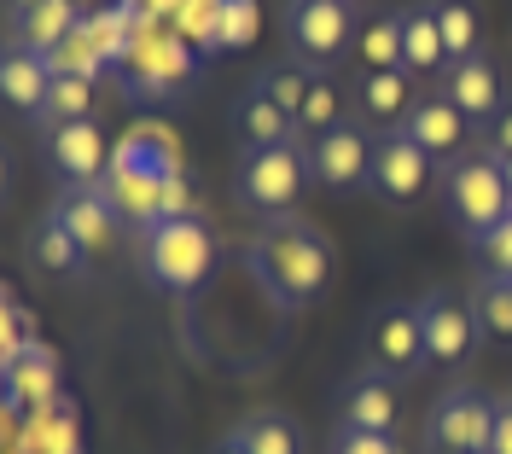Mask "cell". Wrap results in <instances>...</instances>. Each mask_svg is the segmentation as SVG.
Returning <instances> with one entry per match:
<instances>
[{
  "instance_id": "34",
  "label": "cell",
  "mask_w": 512,
  "mask_h": 454,
  "mask_svg": "<svg viewBox=\"0 0 512 454\" xmlns=\"http://www.w3.org/2000/svg\"><path fill=\"white\" fill-rule=\"evenodd\" d=\"M210 454H245V449H239V437L227 431V437H222V443H216V449H210Z\"/></svg>"
},
{
  "instance_id": "8",
  "label": "cell",
  "mask_w": 512,
  "mask_h": 454,
  "mask_svg": "<svg viewBox=\"0 0 512 454\" xmlns=\"http://www.w3.org/2000/svg\"><path fill=\"white\" fill-rule=\"evenodd\" d=\"M419 303V332H425V361L431 367H466L472 350L483 344L478 315H472V297L448 292V286H431Z\"/></svg>"
},
{
  "instance_id": "29",
  "label": "cell",
  "mask_w": 512,
  "mask_h": 454,
  "mask_svg": "<svg viewBox=\"0 0 512 454\" xmlns=\"http://www.w3.org/2000/svg\"><path fill=\"white\" fill-rule=\"evenodd\" d=\"M478 257H483V274L512 280V216L501 227H489V233L478 239Z\"/></svg>"
},
{
  "instance_id": "33",
  "label": "cell",
  "mask_w": 512,
  "mask_h": 454,
  "mask_svg": "<svg viewBox=\"0 0 512 454\" xmlns=\"http://www.w3.org/2000/svg\"><path fill=\"white\" fill-rule=\"evenodd\" d=\"M12 193V152H6V140H0V204Z\"/></svg>"
},
{
  "instance_id": "35",
  "label": "cell",
  "mask_w": 512,
  "mask_h": 454,
  "mask_svg": "<svg viewBox=\"0 0 512 454\" xmlns=\"http://www.w3.org/2000/svg\"><path fill=\"white\" fill-rule=\"evenodd\" d=\"M0 53H6V47H0Z\"/></svg>"
},
{
  "instance_id": "21",
  "label": "cell",
  "mask_w": 512,
  "mask_h": 454,
  "mask_svg": "<svg viewBox=\"0 0 512 454\" xmlns=\"http://www.w3.org/2000/svg\"><path fill=\"white\" fill-rule=\"evenodd\" d=\"M233 437H239L245 454H309L303 425L291 420L286 408H251L245 420L233 425Z\"/></svg>"
},
{
  "instance_id": "9",
  "label": "cell",
  "mask_w": 512,
  "mask_h": 454,
  "mask_svg": "<svg viewBox=\"0 0 512 454\" xmlns=\"http://www.w3.org/2000/svg\"><path fill=\"white\" fill-rule=\"evenodd\" d=\"M367 367L384 379H419L425 361V332H419V303H390L367 326Z\"/></svg>"
},
{
  "instance_id": "6",
  "label": "cell",
  "mask_w": 512,
  "mask_h": 454,
  "mask_svg": "<svg viewBox=\"0 0 512 454\" xmlns=\"http://www.w3.org/2000/svg\"><path fill=\"white\" fill-rule=\"evenodd\" d=\"M489 437H495V396L478 385H448L425 414L431 454H489Z\"/></svg>"
},
{
  "instance_id": "22",
  "label": "cell",
  "mask_w": 512,
  "mask_h": 454,
  "mask_svg": "<svg viewBox=\"0 0 512 454\" xmlns=\"http://www.w3.org/2000/svg\"><path fill=\"white\" fill-rule=\"evenodd\" d=\"M350 99L355 94H344V82L332 70H309V88H303V105H297V129L320 134V129L350 123Z\"/></svg>"
},
{
  "instance_id": "7",
  "label": "cell",
  "mask_w": 512,
  "mask_h": 454,
  "mask_svg": "<svg viewBox=\"0 0 512 454\" xmlns=\"http://www.w3.org/2000/svg\"><path fill=\"white\" fill-rule=\"evenodd\" d=\"M303 163H309V187L320 193H355L367 187V163H373V134L361 123H338V129L303 134Z\"/></svg>"
},
{
  "instance_id": "28",
  "label": "cell",
  "mask_w": 512,
  "mask_h": 454,
  "mask_svg": "<svg viewBox=\"0 0 512 454\" xmlns=\"http://www.w3.org/2000/svg\"><path fill=\"white\" fill-rule=\"evenodd\" d=\"M326 454H402L396 437H384V431H355V425H338L332 431V443Z\"/></svg>"
},
{
  "instance_id": "13",
  "label": "cell",
  "mask_w": 512,
  "mask_h": 454,
  "mask_svg": "<svg viewBox=\"0 0 512 454\" xmlns=\"http://www.w3.org/2000/svg\"><path fill=\"white\" fill-rule=\"evenodd\" d=\"M82 24H88V18H82L76 0H18V6H12V41L30 47V53H41V59H53Z\"/></svg>"
},
{
  "instance_id": "3",
  "label": "cell",
  "mask_w": 512,
  "mask_h": 454,
  "mask_svg": "<svg viewBox=\"0 0 512 454\" xmlns=\"http://www.w3.org/2000/svg\"><path fill=\"white\" fill-rule=\"evenodd\" d=\"M309 193V163H303V140H286V146H245L239 152V169H233V198L239 210L256 216V222H274V216H291Z\"/></svg>"
},
{
  "instance_id": "24",
  "label": "cell",
  "mask_w": 512,
  "mask_h": 454,
  "mask_svg": "<svg viewBox=\"0 0 512 454\" xmlns=\"http://www.w3.org/2000/svg\"><path fill=\"white\" fill-rule=\"evenodd\" d=\"M76 117H94V76H76V70H53V88L41 99V129L53 123H76Z\"/></svg>"
},
{
  "instance_id": "17",
  "label": "cell",
  "mask_w": 512,
  "mask_h": 454,
  "mask_svg": "<svg viewBox=\"0 0 512 454\" xmlns=\"http://www.w3.org/2000/svg\"><path fill=\"white\" fill-rule=\"evenodd\" d=\"M408 70H367L361 82H355V123L367 134H390L408 123Z\"/></svg>"
},
{
  "instance_id": "2",
  "label": "cell",
  "mask_w": 512,
  "mask_h": 454,
  "mask_svg": "<svg viewBox=\"0 0 512 454\" xmlns=\"http://www.w3.org/2000/svg\"><path fill=\"white\" fill-rule=\"evenodd\" d=\"M140 274L163 297L204 292L210 274H216V233L198 216H187V210L158 216L152 227H140Z\"/></svg>"
},
{
  "instance_id": "26",
  "label": "cell",
  "mask_w": 512,
  "mask_h": 454,
  "mask_svg": "<svg viewBox=\"0 0 512 454\" xmlns=\"http://www.w3.org/2000/svg\"><path fill=\"white\" fill-rule=\"evenodd\" d=\"M472 315H478V332H483V338H512V280L483 274L478 297H472Z\"/></svg>"
},
{
  "instance_id": "14",
  "label": "cell",
  "mask_w": 512,
  "mask_h": 454,
  "mask_svg": "<svg viewBox=\"0 0 512 454\" xmlns=\"http://www.w3.org/2000/svg\"><path fill=\"white\" fill-rule=\"evenodd\" d=\"M408 140L414 146H425L437 163H448V158H460V146H466V134H472V123L460 117V105L437 88V94H419L414 105H408Z\"/></svg>"
},
{
  "instance_id": "31",
  "label": "cell",
  "mask_w": 512,
  "mask_h": 454,
  "mask_svg": "<svg viewBox=\"0 0 512 454\" xmlns=\"http://www.w3.org/2000/svg\"><path fill=\"white\" fill-rule=\"evenodd\" d=\"M489 158H512V105L489 123Z\"/></svg>"
},
{
  "instance_id": "18",
  "label": "cell",
  "mask_w": 512,
  "mask_h": 454,
  "mask_svg": "<svg viewBox=\"0 0 512 454\" xmlns=\"http://www.w3.org/2000/svg\"><path fill=\"white\" fill-rule=\"evenodd\" d=\"M53 88V59H41L30 47H6L0 53V105L18 111V117H41V99Z\"/></svg>"
},
{
  "instance_id": "20",
  "label": "cell",
  "mask_w": 512,
  "mask_h": 454,
  "mask_svg": "<svg viewBox=\"0 0 512 454\" xmlns=\"http://www.w3.org/2000/svg\"><path fill=\"white\" fill-rule=\"evenodd\" d=\"M402 65H408V76H443L448 70V47L437 18H431V0L402 6Z\"/></svg>"
},
{
  "instance_id": "27",
  "label": "cell",
  "mask_w": 512,
  "mask_h": 454,
  "mask_svg": "<svg viewBox=\"0 0 512 454\" xmlns=\"http://www.w3.org/2000/svg\"><path fill=\"white\" fill-rule=\"evenodd\" d=\"M35 262H41L47 274H70V268L82 262V245H76V239H70L53 216H47V222L35 227Z\"/></svg>"
},
{
  "instance_id": "1",
  "label": "cell",
  "mask_w": 512,
  "mask_h": 454,
  "mask_svg": "<svg viewBox=\"0 0 512 454\" xmlns=\"http://www.w3.org/2000/svg\"><path fill=\"white\" fill-rule=\"evenodd\" d=\"M245 268H251L256 292L268 297L274 309H309L326 286H332V268L338 251L326 239V227H315L309 216H274V222H256V233L245 239Z\"/></svg>"
},
{
  "instance_id": "5",
  "label": "cell",
  "mask_w": 512,
  "mask_h": 454,
  "mask_svg": "<svg viewBox=\"0 0 512 454\" xmlns=\"http://www.w3.org/2000/svg\"><path fill=\"white\" fill-rule=\"evenodd\" d=\"M350 0H286V53L303 70H332L355 47Z\"/></svg>"
},
{
  "instance_id": "12",
  "label": "cell",
  "mask_w": 512,
  "mask_h": 454,
  "mask_svg": "<svg viewBox=\"0 0 512 454\" xmlns=\"http://www.w3.org/2000/svg\"><path fill=\"white\" fill-rule=\"evenodd\" d=\"M53 222L82 245V257H94V251H105V245L117 239L123 216H117V204L105 198V187H64V198L53 204Z\"/></svg>"
},
{
  "instance_id": "10",
  "label": "cell",
  "mask_w": 512,
  "mask_h": 454,
  "mask_svg": "<svg viewBox=\"0 0 512 454\" xmlns=\"http://www.w3.org/2000/svg\"><path fill=\"white\" fill-rule=\"evenodd\" d=\"M437 175V158L408 140V129H390V134H373V163H367V187L390 204H414Z\"/></svg>"
},
{
  "instance_id": "25",
  "label": "cell",
  "mask_w": 512,
  "mask_h": 454,
  "mask_svg": "<svg viewBox=\"0 0 512 454\" xmlns=\"http://www.w3.org/2000/svg\"><path fill=\"white\" fill-rule=\"evenodd\" d=\"M355 53H361L367 70H408L402 65V12H384V18H373V24H361Z\"/></svg>"
},
{
  "instance_id": "16",
  "label": "cell",
  "mask_w": 512,
  "mask_h": 454,
  "mask_svg": "<svg viewBox=\"0 0 512 454\" xmlns=\"http://www.w3.org/2000/svg\"><path fill=\"white\" fill-rule=\"evenodd\" d=\"M443 94L460 105V117L478 129V123H495L507 105H501V76H495V65L483 59V53H472V59H454V65L443 70Z\"/></svg>"
},
{
  "instance_id": "19",
  "label": "cell",
  "mask_w": 512,
  "mask_h": 454,
  "mask_svg": "<svg viewBox=\"0 0 512 454\" xmlns=\"http://www.w3.org/2000/svg\"><path fill=\"white\" fill-rule=\"evenodd\" d=\"M297 134H303L297 117H291L262 82H251L245 99H239V146H286V140H297Z\"/></svg>"
},
{
  "instance_id": "32",
  "label": "cell",
  "mask_w": 512,
  "mask_h": 454,
  "mask_svg": "<svg viewBox=\"0 0 512 454\" xmlns=\"http://www.w3.org/2000/svg\"><path fill=\"white\" fill-rule=\"evenodd\" d=\"M489 454H512V402H495V437H489Z\"/></svg>"
},
{
  "instance_id": "11",
  "label": "cell",
  "mask_w": 512,
  "mask_h": 454,
  "mask_svg": "<svg viewBox=\"0 0 512 454\" xmlns=\"http://www.w3.org/2000/svg\"><path fill=\"white\" fill-rule=\"evenodd\" d=\"M47 163L59 169L64 187H105V169H111L105 129H99L94 117L53 123V129H47Z\"/></svg>"
},
{
  "instance_id": "30",
  "label": "cell",
  "mask_w": 512,
  "mask_h": 454,
  "mask_svg": "<svg viewBox=\"0 0 512 454\" xmlns=\"http://www.w3.org/2000/svg\"><path fill=\"white\" fill-rule=\"evenodd\" d=\"M251 24H256L251 0H222L216 6V41H227V47H245L251 41Z\"/></svg>"
},
{
  "instance_id": "23",
  "label": "cell",
  "mask_w": 512,
  "mask_h": 454,
  "mask_svg": "<svg viewBox=\"0 0 512 454\" xmlns=\"http://www.w3.org/2000/svg\"><path fill=\"white\" fill-rule=\"evenodd\" d=\"M431 18H437V30H443L448 65L483 53V12H478V0H431Z\"/></svg>"
},
{
  "instance_id": "4",
  "label": "cell",
  "mask_w": 512,
  "mask_h": 454,
  "mask_svg": "<svg viewBox=\"0 0 512 454\" xmlns=\"http://www.w3.org/2000/svg\"><path fill=\"white\" fill-rule=\"evenodd\" d=\"M443 216L472 245H478L489 227H501L512 216V187L507 175H501V163L489 158V152H460V158H448L443 169Z\"/></svg>"
},
{
  "instance_id": "15",
  "label": "cell",
  "mask_w": 512,
  "mask_h": 454,
  "mask_svg": "<svg viewBox=\"0 0 512 454\" xmlns=\"http://www.w3.org/2000/svg\"><path fill=\"white\" fill-rule=\"evenodd\" d=\"M396 420H402V408H396V379H384L373 367H361L350 385L338 390V425L396 437Z\"/></svg>"
}]
</instances>
